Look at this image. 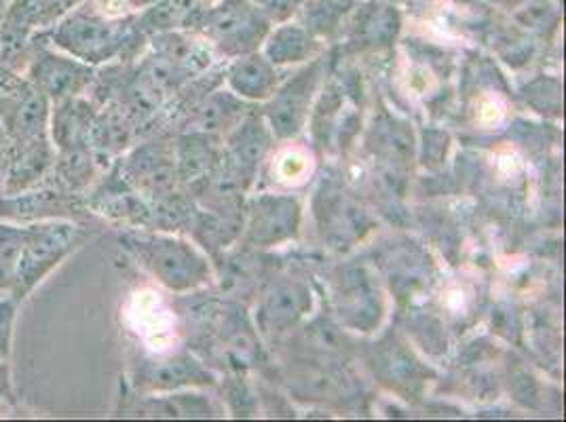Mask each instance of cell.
Wrapping results in <instances>:
<instances>
[{
  "mask_svg": "<svg viewBox=\"0 0 566 422\" xmlns=\"http://www.w3.org/2000/svg\"><path fill=\"white\" fill-rule=\"evenodd\" d=\"M15 310L18 303L11 294L7 298L0 296V398L9 395L11 391V338Z\"/></svg>",
  "mask_w": 566,
  "mask_h": 422,
  "instance_id": "obj_22",
  "label": "cell"
},
{
  "mask_svg": "<svg viewBox=\"0 0 566 422\" xmlns=\"http://www.w3.org/2000/svg\"><path fill=\"white\" fill-rule=\"evenodd\" d=\"M85 0H9L2 22L28 32H48Z\"/></svg>",
  "mask_w": 566,
  "mask_h": 422,
  "instance_id": "obj_19",
  "label": "cell"
},
{
  "mask_svg": "<svg viewBox=\"0 0 566 422\" xmlns=\"http://www.w3.org/2000/svg\"><path fill=\"white\" fill-rule=\"evenodd\" d=\"M349 45L357 49L387 48L400 32V11L387 2H361L349 18Z\"/></svg>",
  "mask_w": 566,
  "mask_h": 422,
  "instance_id": "obj_16",
  "label": "cell"
},
{
  "mask_svg": "<svg viewBox=\"0 0 566 422\" xmlns=\"http://www.w3.org/2000/svg\"><path fill=\"white\" fill-rule=\"evenodd\" d=\"M273 24L250 0H216L192 25L213 53L235 60L260 51Z\"/></svg>",
  "mask_w": 566,
  "mask_h": 422,
  "instance_id": "obj_4",
  "label": "cell"
},
{
  "mask_svg": "<svg viewBox=\"0 0 566 422\" xmlns=\"http://www.w3.org/2000/svg\"><path fill=\"white\" fill-rule=\"evenodd\" d=\"M317 194L319 197L315 203V215L319 220L324 236L334 247H349L370 229L368 213L359 208V203H355L352 194L332 184L322 188Z\"/></svg>",
  "mask_w": 566,
  "mask_h": 422,
  "instance_id": "obj_11",
  "label": "cell"
},
{
  "mask_svg": "<svg viewBox=\"0 0 566 422\" xmlns=\"http://www.w3.org/2000/svg\"><path fill=\"white\" fill-rule=\"evenodd\" d=\"M254 7L269 18L271 24H283L298 15L305 0H250Z\"/></svg>",
  "mask_w": 566,
  "mask_h": 422,
  "instance_id": "obj_23",
  "label": "cell"
},
{
  "mask_svg": "<svg viewBox=\"0 0 566 422\" xmlns=\"http://www.w3.org/2000/svg\"><path fill=\"white\" fill-rule=\"evenodd\" d=\"M313 305L307 283L294 277H280L262 294L259 305V326L264 334H282L294 328Z\"/></svg>",
  "mask_w": 566,
  "mask_h": 422,
  "instance_id": "obj_12",
  "label": "cell"
},
{
  "mask_svg": "<svg viewBox=\"0 0 566 422\" xmlns=\"http://www.w3.org/2000/svg\"><path fill=\"white\" fill-rule=\"evenodd\" d=\"M332 300L347 328L373 331L385 315V298L375 275L366 266H345L334 275Z\"/></svg>",
  "mask_w": 566,
  "mask_h": 422,
  "instance_id": "obj_7",
  "label": "cell"
},
{
  "mask_svg": "<svg viewBox=\"0 0 566 422\" xmlns=\"http://www.w3.org/2000/svg\"><path fill=\"white\" fill-rule=\"evenodd\" d=\"M192 2H195V4H199V7H203V9H206V7H210V4H212V2H216V0H192Z\"/></svg>",
  "mask_w": 566,
  "mask_h": 422,
  "instance_id": "obj_25",
  "label": "cell"
},
{
  "mask_svg": "<svg viewBox=\"0 0 566 422\" xmlns=\"http://www.w3.org/2000/svg\"><path fill=\"white\" fill-rule=\"evenodd\" d=\"M95 113L97 110L94 104L85 95H74L69 99L51 104L49 138L55 152L87 150Z\"/></svg>",
  "mask_w": 566,
  "mask_h": 422,
  "instance_id": "obj_13",
  "label": "cell"
},
{
  "mask_svg": "<svg viewBox=\"0 0 566 422\" xmlns=\"http://www.w3.org/2000/svg\"><path fill=\"white\" fill-rule=\"evenodd\" d=\"M87 239V231L74 220H39L24 224L22 250L15 262L9 294L20 305L45 282L49 273L76 252Z\"/></svg>",
  "mask_w": 566,
  "mask_h": 422,
  "instance_id": "obj_3",
  "label": "cell"
},
{
  "mask_svg": "<svg viewBox=\"0 0 566 422\" xmlns=\"http://www.w3.org/2000/svg\"><path fill=\"white\" fill-rule=\"evenodd\" d=\"M260 53L277 68L296 66L319 57L324 53V41L313 36L301 22L296 24L290 20L271 28L269 36L260 48Z\"/></svg>",
  "mask_w": 566,
  "mask_h": 422,
  "instance_id": "obj_15",
  "label": "cell"
},
{
  "mask_svg": "<svg viewBox=\"0 0 566 422\" xmlns=\"http://www.w3.org/2000/svg\"><path fill=\"white\" fill-rule=\"evenodd\" d=\"M134 20L136 13L106 15L85 0L48 30L45 39L49 45L95 68L117 57L134 60L140 53L146 39L136 32Z\"/></svg>",
  "mask_w": 566,
  "mask_h": 422,
  "instance_id": "obj_1",
  "label": "cell"
},
{
  "mask_svg": "<svg viewBox=\"0 0 566 422\" xmlns=\"http://www.w3.org/2000/svg\"><path fill=\"white\" fill-rule=\"evenodd\" d=\"M120 245L171 292H190L212 279L208 259L180 236L132 231L120 235Z\"/></svg>",
  "mask_w": 566,
  "mask_h": 422,
  "instance_id": "obj_2",
  "label": "cell"
},
{
  "mask_svg": "<svg viewBox=\"0 0 566 422\" xmlns=\"http://www.w3.org/2000/svg\"><path fill=\"white\" fill-rule=\"evenodd\" d=\"M364 0H305L301 7V24L307 28L319 41L332 39L347 25L355 9Z\"/></svg>",
  "mask_w": 566,
  "mask_h": 422,
  "instance_id": "obj_20",
  "label": "cell"
},
{
  "mask_svg": "<svg viewBox=\"0 0 566 422\" xmlns=\"http://www.w3.org/2000/svg\"><path fill=\"white\" fill-rule=\"evenodd\" d=\"M127 416L142 419H206L220 416V408L203 395H150L127 408Z\"/></svg>",
  "mask_w": 566,
  "mask_h": 422,
  "instance_id": "obj_18",
  "label": "cell"
},
{
  "mask_svg": "<svg viewBox=\"0 0 566 422\" xmlns=\"http://www.w3.org/2000/svg\"><path fill=\"white\" fill-rule=\"evenodd\" d=\"M231 94L250 102H266L282 83L280 68L271 64L260 51L235 57L227 71Z\"/></svg>",
  "mask_w": 566,
  "mask_h": 422,
  "instance_id": "obj_17",
  "label": "cell"
},
{
  "mask_svg": "<svg viewBox=\"0 0 566 422\" xmlns=\"http://www.w3.org/2000/svg\"><path fill=\"white\" fill-rule=\"evenodd\" d=\"M241 118H243V99L231 92H224V94L218 92L197 108L195 125L203 134H218V131L231 129Z\"/></svg>",
  "mask_w": 566,
  "mask_h": 422,
  "instance_id": "obj_21",
  "label": "cell"
},
{
  "mask_svg": "<svg viewBox=\"0 0 566 422\" xmlns=\"http://www.w3.org/2000/svg\"><path fill=\"white\" fill-rule=\"evenodd\" d=\"M301 203L285 194H262L256 197L248 211L245 245L250 247H273L298 235L301 226Z\"/></svg>",
  "mask_w": 566,
  "mask_h": 422,
  "instance_id": "obj_8",
  "label": "cell"
},
{
  "mask_svg": "<svg viewBox=\"0 0 566 422\" xmlns=\"http://www.w3.org/2000/svg\"><path fill=\"white\" fill-rule=\"evenodd\" d=\"M22 76L39 94L45 95L51 104H55L90 92L97 78V72L94 66L49 45L45 32H41Z\"/></svg>",
  "mask_w": 566,
  "mask_h": 422,
  "instance_id": "obj_6",
  "label": "cell"
},
{
  "mask_svg": "<svg viewBox=\"0 0 566 422\" xmlns=\"http://www.w3.org/2000/svg\"><path fill=\"white\" fill-rule=\"evenodd\" d=\"M87 205L81 194L64 192L60 188L41 184L20 194L0 197V220L30 224L39 220H78Z\"/></svg>",
  "mask_w": 566,
  "mask_h": 422,
  "instance_id": "obj_10",
  "label": "cell"
},
{
  "mask_svg": "<svg viewBox=\"0 0 566 422\" xmlns=\"http://www.w3.org/2000/svg\"><path fill=\"white\" fill-rule=\"evenodd\" d=\"M326 66L328 62L324 55L311 60L305 68L282 81L275 94L266 99L264 120L273 138L292 140L305 129L313 102L326 78Z\"/></svg>",
  "mask_w": 566,
  "mask_h": 422,
  "instance_id": "obj_5",
  "label": "cell"
},
{
  "mask_svg": "<svg viewBox=\"0 0 566 422\" xmlns=\"http://www.w3.org/2000/svg\"><path fill=\"white\" fill-rule=\"evenodd\" d=\"M125 182L146 199H164L176 184L178 159L174 148L164 141H148L138 146L125 161H120Z\"/></svg>",
  "mask_w": 566,
  "mask_h": 422,
  "instance_id": "obj_9",
  "label": "cell"
},
{
  "mask_svg": "<svg viewBox=\"0 0 566 422\" xmlns=\"http://www.w3.org/2000/svg\"><path fill=\"white\" fill-rule=\"evenodd\" d=\"M9 138L4 134V127L0 123V194H2V184H4V173H7V165H9Z\"/></svg>",
  "mask_w": 566,
  "mask_h": 422,
  "instance_id": "obj_24",
  "label": "cell"
},
{
  "mask_svg": "<svg viewBox=\"0 0 566 422\" xmlns=\"http://www.w3.org/2000/svg\"><path fill=\"white\" fill-rule=\"evenodd\" d=\"M213 376L190 355H174L142 366L138 387L148 393H171L187 387L212 384Z\"/></svg>",
  "mask_w": 566,
  "mask_h": 422,
  "instance_id": "obj_14",
  "label": "cell"
}]
</instances>
